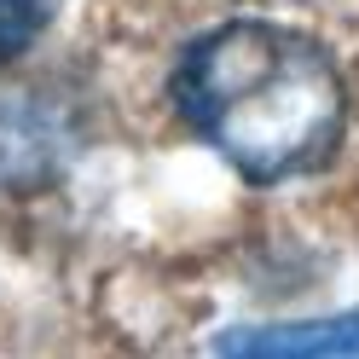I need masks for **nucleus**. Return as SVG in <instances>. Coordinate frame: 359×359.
Segmentation results:
<instances>
[{
	"mask_svg": "<svg viewBox=\"0 0 359 359\" xmlns=\"http://www.w3.org/2000/svg\"><path fill=\"white\" fill-rule=\"evenodd\" d=\"M174 110L250 186L325 168L348 133V87L302 29L232 18L197 35L174 64Z\"/></svg>",
	"mask_w": 359,
	"mask_h": 359,
	"instance_id": "nucleus-1",
	"label": "nucleus"
},
{
	"mask_svg": "<svg viewBox=\"0 0 359 359\" xmlns=\"http://www.w3.org/2000/svg\"><path fill=\"white\" fill-rule=\"evenodd\" d=\"M215 353H261V359H296V353H359V307L336 319L307 325H261V330H226L215 336Z\"/></svg>",
	"mask_w": 359,
	"mask_h": 359,
	"instance_id": "nucleus-2",
	"label": "nucleus"
},
{
	"mask_svg": "<svg viewBox=\"0 0 359 359\" xmlns=\"http://www.w3.org/2000/svg\"><path fill=\"white\" fill-rule=\"evenodd\" d=\"M53 6L58 0H0V64L35 47V35L53 24Z\"/></svg>",
	"mask_w": 359,
	"mask_h": 359,
	"instance_id": "nucleus-3",
	"label": "nucleus"
}]
</instances>
